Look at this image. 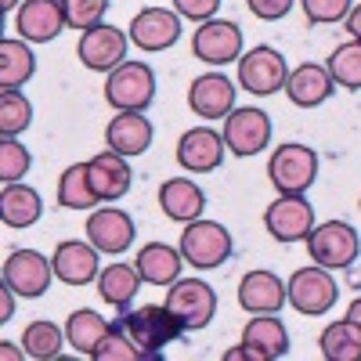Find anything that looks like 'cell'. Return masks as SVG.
Instances as JSON below:
<instances>
[{
	"instance_id": "10",
	"label": "cell",
	"mask_w": 361,
	"mask_h": 361,
	"mask_svg": "<svg viewBox=\"0 0 361 361\" xmlns=\"http://www.w3.org/2000/svg\"><path fill=\"white\" fill-rule=\"evenodd\" d=\"M264 228L275 243H304L314 228V206L307 195H279L264 209Z\"/></svg>"
},
{
	"instance_id": "42",
	"label": "cell",
	"mask_w": 361,
	"mask_h": 361,
	"mask_svg": "<svg viewBox=\"0 0 361 361\" xmlns=\"http://www.w3.org/2000/svg\"><path fill=\"white\" fill-rule=\"evenodd\" d=\"M224 361H260V357H257V350H253V347H246V343H243V347L224 350Z\"/></svg>"
},
{
	"instance_id": "19",
	"label": "cell",
	"mask_w": 361,
	"mask_h": 361,
	"mask_svg": "<svg viewBox=\"0 0 361 361\" xmlns=\"http://www.w3.org/2000/svg\"><path fill=\"white\" fill-rule=\"evenodd\" d=\"M333 90H336V80L329 76V69L318 66V62H304V66L289 69L286 94L296 109H318V105H325L329 98H333Z\"/></svg>"
},
{
	"instance_id": "31",
	"label": "cell",
	"mask_w": 361,
	"mask_h": 361,
	"mask_svg": "<svg viewBox=\"0 0 361 361\" xmlns=\"http://www.w3.org/2000/svg\"><path fill=\"white\" fill-rule=\"evenodd\" d=\"M105 333H109V322L98 311H90V307H80V311H73L66 318V340H69V347L87 354V357L94 354V347L102 343Z\"/></svg>"
},
{
	"instance_id": "45",
	"label": "cell",
	"mask_w": 361,
	"mask_h": 361,
	"mask_svg": "<svg viewBox=\"0 0 361 361\" xmlns=\"http://www.w3.org/2000/svg\"><path fill=\"white\" fill-rule=\"evenodd\" d=\"M347 318H350V322H354V325L361 329V296H357V300H354V304L347 307Z\"/></svg>"
},
{
	"instance_id": "23",
	"label": "cell",
	"mask_w": 361,
	"mask_h": 361,
	"mask_svg": "<svg viewBox=\"0 0 361 361\" xmlns=\"http://www.w3.org/2000/svg\"><path fill=\"white\" fill-rule=\"evenodd\" d=\"M159 209L177 224H192V221L202 217L206 195H202V188L195 185V180L170 177V180H163V188H159Z\"/></svg>"
},
{
	"instance_id": "12",
	"label": "cell",
	"mask_w": 361,
	"mask_h": 361,
	"mask_svg": "<svg viewBox=\"0 0 361 361\" xmlns=\"http://www.w3.org/2000/svg\"><path fill=\"white\" fill-rule=\"evenodd\" d=\"M224 145L238 159L264 152L271 145V116L264 109H231L224 116Z\"/></svg>"
},
{
	"instance_id": "22",
	"label": "cell",
	"mask_w": 361,
	"mask_h": 361,
	"mask_svg": "<svg viewBox=\"0 0 361 361\" xmlns=\"http://www.w3.org/2000/svg\"><path fill=\"white\" fill-rule=\"evenodd\" d=\"M54 279H62L66 286H87V282H98V250L90 243H58L54 257Z\"/></svg>"
},
{
	"instance_id": "28",
	"label": "cell",
	"mask_w": 361,
	"mask_h": 361,
	"mask_svg": "<svg viewBox=\"0 0 361 361\" xmlns=\"http://www.w3.org/2000/svg\"><path fill=\"white\" fill-rule=\"evenodd\" d=\"M44 214V202L40 195L22 185V180H15V185H4V195H0V217H4L8 228L22 231V228H33Z\"/></svg>"
},
{
	"instance_id": "4",
	"label": "cell",
	"mask_w": 361,
	"mask_h": 361,
	"mask_svg": "<svg viewBox=\"0 0 361 361\" xmlns=\"http://www.w3.org/2000/svg\"><path fill=\"white\" fill-rule=\"evenodd\" d=\"M231 250H235L231 231L224 224H217V221H202L199 217V221L185 224V231H180V257H185L192 267H199V271H214V267L228 264Z\"/></svg>"
},
{
	"instance_id": "29",
	"label": "cell",
	"mask_w": 361,
	"mask_h": 361,
	"mask_svg": "<svg viewBox=\"0 0 361 361\" xmlns=\"http://www.w3.org/2000/svg\"><path fill=\"white\" fill-rule=\"evenodd\" d=\"M37 73V58L29 51V40H0V90H15L29 83Z\"/></svg>"
},
{
	"instance_id": "3",
	"label": "cell",
	"mask_w": 361,
	"mask_h": 361,
	"mask_svg": "<svg viewBox=\"0 0 361 361\" xmlns=\"http://www.w3.org/2000/svg\"><path fill=\"white\" fill-rule=\"evenodd\" d=\"M267 177L282 195H304L318 177V152L307 145L286 141V145L275 148V156L267 159Z\"/></svg>"
},
{
	"instance_id": "25",
	"label": "cell",
	"mask_w": 361,
	"mask_h": 361,
	"mask_svg": "<svg viewBox=\"0 0 361 361\" xmlns=\"http://www.w3.org/2000/svg\"><path fill=\"white\" fill-rule=\"evenodd\" d=\"M141 286H145V279H141L137 264L116 260V264H109V267L98 271V296L105 300L109 307L127 311V307H130V300L141 293Z\"/></svg>"
},
{
	"instance_id": "30",
	"label": "cell",
	"mask_w": 361,
	"mask_h": 361,
	"mask_svg": "<svg viewBox=\"0 0 361 361\" xmlns=\"http://www.w3.org/2000/svg\"><path fill=\"white\" fill-rule=\"evenodd\" d=\"M318 347L325 361H361V329L350 318H340L322 329Z\"/></svg>"
},
{
	"instance_id": "26",
	"label": "cell",
	"mask_w": 361,
	"mask_h": 361,
	"mask_svg": "<svg viewBox=\"0 0 361 361\" xmlns=\"http://www.w3.org/2000/svg\"><path fill=\"white\" fill-rule=\"evenodd\" d=\"M137 271H141V279L148 282V286H173L177 279H180V267H185V257H180V250H173V246H166V243H148V246H141V253H137Z\"/></svg>"
},
{
	"instance_id": "8",
	"label": "cell",
	"mask_w": 361,
	"mask_h": 361,
	"mask_svg": "<svg viewBox=\"0 0 361 361\" xmlns=\"http://www.w3.org/2000/svg\"><path fill=\"white\" fill-rule=\"evenodd\" d=\"M166 307L185 322V329H206L217 314V289L202 279H177L166 289Z\"/></svg>"
},
{
	"instance_id": "9",
	"label": "cell",
	"mask_w": 361,
	"mask_h": 361,
	"mask_svg": "<svg viewBox=\"0 0 361 361\" xmlns=\"http://www.w3.org/2000/svg\"><path fill=\"white\" fill-rule=\"evenodd\" d=\"M127 47H130V37L123 33V29L102 22L94 29H83V37L76 44V54L90 73H112L116 66L127 62Z\"/></svg>"
},
{
	"instance_id": "18",
	"label": "cell",
	"mask_w": 361,
	"mask_h": 361,
	"mask_svg": "<svg viewBox=\"0 0 361 361\" xmlns=\"http://www.w3.org/2000/svg\"><path fill=\"white\" fill-rule=\"evenodd\" d=\"M289 300L286 282L275 275V271H250L238 282V307L246 314H279Z\"/></svg>"
},
{
	"instance_id": "15",
	"label": "cell",
	"mask_w": 361,
	"mask_h": 361,
	"mask_svg": "<svg viewBox=\"0 0 361 361\" xmlns=\"http://www.w3.org/2000/svg\"><path fill=\"white\" fill-rule=\"evenodd\" d=\"M127 37L137 51H148V54L170 51L180 40V15L166 11V8H145V11L134 15Z\"/></svg>"
},
{
	"instance_id": "13",
	"label": "cell",
	"mask_w": 361,
	"mask_h": 361,
	"mask_svg": "<svg viewBox=\"0 0 361 361\" xmlns=\"http://www.w3.org/2000/svg\"><path fill=\"white\" fill-rule=\"evenodd\" d=\"M192 54L206 66H228L235 58H243V29L228 18L199 22L192 37Z\"/></svg>"
},
{
	"instance_id": "47",
	"label": "cell",
	"mask_w": 361,
	"mask_h": 361,
	"mask_svg": "<svg viewBox=\"0 0 361 361\" xmlns=\"http://www.w3.org/2000/svg\"><path fill=\"white\" fill-rule=\"evenodd\" d=\"M15 4H18V0H0V11L8 15V11H15Z\"/></svg>"
},
{
	"instance_id": "11",
	"label": "cell",
	"mask_w": 361,
	"mask_h": 361,
	"mask_svg": "<svg viewBox=\"0 0 361 361\" xmlns=\"http://www.w3.org/2000/svg\"><path fill=\"white\" fill-rule=\"evenodd\" d=\"M51 279H54V264H51V257H44L37 250H15L4 260V286L15 296L37 300L51 289Z\"/></svg>"
},
{
	"instance_id": "16",
	"label": "cell",
	"mask_w": 361,
	"mask_h": 361,
	"mask_svg": "<svg viewBox=\"0 0 361 361\" xmlns=\"http://www.w3.org/2000/svg\"><path fill=\"white\" fill-rule=\"evenodd\" d=\"M224 152H228L224 134L209 127H192L177 141V166L188 173H214L224 163Z\"/></svg>"
},
{
	"instance_id": "35",
	"label": "cell",
	"mask_w": 361,
	"mask_h": 361,
	"mask_svg": "<svg viewBox=\"0 0 361 361\" xmlns=\"http://www.w3.org/2000/svg\"><path fill=\"white\" fill-rule=\"evenodd\" d=\"M29 123H33V105L22 90H0V134L4 137H18Z\"/></svg>"
},
{
	"instance_id": "33",
	"label": "cell",
	"mask_w": 361,
	"mask_h": 361,
	"mask_svg": "<svg viewBox=\"0 0 361 361\" xmlns=\"http://www.w3.org/2000/svg\"><path fill=\"white\" fill-rule=\"evenodd\" d=\"M58 202L66 209H90L94 202H102L90 188V173H87V163H73L66 166V173L58 177Z\"/></svg>"
},
{
	"instance_id": "14",
	"label": "cell",
	"mask_w": 361,
	"mask_h": 361,
	"mask_svg": "<svg viewBox=\"0 0 361 361\" xmlns=\"http://www.w3.org/2000/svg\"><path fill=\"white\" fill-rule=\"evenodd\" d=\"M134 217L127 214V209H119V206H102L94 209V214L87 217V243L94 246L98 253L105 257H119V253H127L130 243H134Z\"/></svg>"
},
{
	"instance_id": "32",
	"label": "cell",
	"mask_w": 361,
	"mask_h": 361,
	"mask_svg": "<svg viewBox=\"0 0 361 361\" xmlns=\"http://www.w3.org/2000/svg\"><path fill=\"white\" fill-rule=\"evenodd\" d=\"M22 347H25V357L33 361H54L66 347V329H58L54 322H33L22 333Z\"/></svg>"
},
{
	"instance_id": "5",
	"label": "cell",
	"mask_w": 361,
	"mask_h": 361,
	"mask_svg": "<svg viewBox=\"0 0 361 361\" xmlns=\"http://www.w3.org/2000/svg\"><path fill=\"white\" fill-rule=\"evenodd\" d=\"M286 289H289V304L300 314H307V318L329 314L333 304L340 300V282L333 279V271L322 267V264L293 271V279L286 282Z\"/></svg>"
},
{
	"instance_id": "36",
	"label": "cell",
	"mask_w": 361,
	"mask_h": 361,
	"mask_svg": "<svg viewBox=\"0 0 361 361\" xmlns=\"http://www.w3.org/2000/svg\"><path fill=\"white\" fill-rule=\"evenodd\" d=\"M29 166H33V156L25 145H18V137H0V180L15 185L29 173Z\"/></svg>"
},
{
	"instance_id": "48",
	"label": "cell",
	"mask_w": 361,
	"mask_h": 361,
	"mask_svg": "<svg viewBox=\"0 0 361 361\" xmlns=\"http://www.w3.org/2000/svg\"><path fill=\"white\" fill-rule=\"evenodd\" d=\"M357 209H361V199H357Z\"/></svg>"
},
{
	"instance_id": "34",
	"label": "cell",
	"mask_w": 361,
	"mask_h": 361,
	"mask_svg": "<svg viewBox=\"0 0 361 361\" xmlns=\"http://www.w3.org/2000/svg\"><path fill=\"white\" fill-rule=\"evenodd\" d=\"M329 76L336 80V87H347V90H361V40H350V44H340L325 62Z\"/></svg>"
},
{
	"instance_id": "40",
	"label": "cell",
	"mask_w": 361,
	"mask_h": 361,
	"mask_svg": "<svg viewBox=\"0 0 361 361\" xmlns=\"http://www.w3.org/2000/svg\"><path fill=\"white\" fill-rule=\"evenodd\" d=\"M221 0H173V11L188 22H209L217 15Z\"/></svg>"
},
{
	"instance_id": "38",
	"label": "cell",
	"mask_w": 361,
	"mask_h": 361,
	"mask_svg": "<svg viewBox=\"0 0 361 361\" xmlns=\"http://www.w3.org/2000/svg\"><path fill=\"white\" fill-rule=\"evenodd\" d=\"M62 4H66L69 29H94V25H102L112 0H62Z\"/></svg>"
},
{
	"instance_id": "27",
	"label": "cell",
	"mask_w": 361,
	"mask_h": 361,
	"mask_svg": "<svg viewBox=\"0 0 361 361\" xmlns=\"http://www.w3.org/2000/svg\"><path fill=\"white\" fill-rule=\"evenodd\" d=\"M243 343L253 347L260 361H279L289 354V333L279 322V314H253V322L243 333Z\"/></svg>"
},
{
	"instance_id": "1",
	"label": "cell",
	"mask_w": 361,
	"mask_h": 361,
	"mask_svg": "<svg viewBox=\"0 0 361 361\" xmlns=\"http://www.w3.org/2000/svg\"><path fill=\"white\" fill-rule=\"evenodd\" d=\"M116 325L127 333V340L141 350V361H156L163 357V347H170L173 340H180L188 333L185 322H180L166 304H145L137 311H123L116 318Z\"/></svg>"
},
{
	"instance_id": "24",
	"label": "cell",
	"mask_w": 361,
	"mask_h": 361,
	"mask_svg": "<svg viewBox=\"0 0 361 361\" xmlns=\"http://www.w3.org/2000/svg\"><path fill=\"white\" fill-rule=\"evenodd\" d=\"M105 145L119 156H141L152 145V123L141 112H119L112 123L105 127Z\"/></svg>"
},
{
	"instance_id": "41",
	"label": "cell",
	"mask_w": 361,
	"mask_h": 361,
	"mask_svg": "<svg viewBox=\"0 0 361 361\" xmlns=\"http://www.w3.org/2000/svg\"><path fill=\"white\" fill-rule=\"evenodd\" d=\"M293 4H296V0H246V8H250L257 18H264V22L286 18V15L293 11Z\"/></svg>"
},
{
	"instance_id": "20",
	"label": "cell",
	"mask_w": 361,
	"mask_h": 361,
	"mask_svg": "<svg viewBox=\"0 0 361 361\" xmlns=\"http://www.w3.org/2000/svg\"><path fill=\"white\" fill-rule=\"evenodd\" d=\"M188 109L202 119H221L235 109V83L221 73H202L188 87Z\"/></svg>"
},
{
	"instance_id": "17",
	"label": "cell",
	"mask_w": 361,
	"mask_h": 361,
	"mask_svg": "<svg viewBox=\"0 0 361 361\" xmlns=\"http://www.w3.org/2000/svg\"><path fill=\"white\" fill-rule=\"evenodd\" d=\"M66 22V4L62 0H22L18 15H15V29L18 37L29 44H51L62 33Z\"/></svg>"
},
{
	"instance_id": "37",
	"label": "cell",
	"mask_w": 361,
	"mask_h": 361,
	"mask_svg": "<svg viewBox=\"0 0 361 361\" xmlns=\"http://www.w3.org/2000/svg\"><path fill=\"white\" fill-rule=\"evenodd\" d=\"M90 357H94V361H141V350L127 340L123 329L112 322L109 333L102 336V343L94 347V354H90Z\"/></svg>"
},
{
	"instance_id": "46",
	"label": "cell",
	"mask_w": 361,
	"mask_h": 361,
	"mask_svg": "<svg viewBox=\"0 0 361 361\" xmlns=\"http://www.w3.org/2000/svg\"><path fill=\"white\" fill-rule=\"evenodd\" d=\"M11 296H15V293L4 286V311H0V322H8V318H11Z\"/></svg>"
},
{
	"instance_id": "43",
	"label": "cell",
	"mask_w": 361,
	"mask_h": 361,
	"mask_svg": "<svg viewBox=\"0 0 361 361\" xmlns=\"http://www.w3.org/2000/svg\"><path fill=\"white\" fill-rule=\"evenodd\" d=\"M343 25H347V33H350L354 40H361V4L350 8V15L343 18Z\"/></svg>"
},
{
	"instance_id": "7",
	"label": "cell",
	"mask_w": 361,
	"mask_h": 361,
	"mask_svg": "<svg viewBox=\"0 0 361 361\" xmlns=\"http://www.w3.org/2000/svg\"><path fill=\"white\" fill-rule=\"evenodd\" d=\"M286 80H289V66H286L282 51H275V47L260 44V47H253V51H246L243 58H238V83L257 98L286 90Z\"/></svg>"
},
{
	"instance_id": "44",
	"label": "cell",
	"mask_w": 361,
	"mask_h": 361,
	"mask_svg": "<svg viewBox=\"0 0 361 361\" xmlns=\"http://www.w3.org/2000/svg\"><path fill=\"white\" fill-rule=\"evenodd\" d=\"M0 347H4V357H8V361H11V357H15V361H18V357H25V347H22V343L15 347L11 340H4V343H0Z\"/></svg>"
},
{
	"instance_id": "6",
	"label": "cell",
	"mask_w": 361,
	"mask_h": 361,
	"mask_svg": "<svg viewBox=\"0 0 361 361\" xmlns=\"http://www.w3.org/2000/svg\"><path fill=\"white\" fill-rule=\"evenodd\" d=\"M307 253L314 264L329 267V271H343L357 260L361 253V238L347 221H325L318 228H311L307 235Z\"/></svg>"
},
{
	"instance_id": "2",
	"label": "cell",
	"mask_w": 361,
	"mask_h": 361,
	"mask_svg": "<svg viewBox=\"0 0 361 361\" xmlns=\"http://www.w3.org/2000/svg\"><path fill=\"white\" fill-rule=\"evenodd\" d=\"M105 102L116 112H145L156 102V73L148 62H123L105 80Z\"/></svg>"
},
{
	"instance_id": "39",
	"label": "cell",
	"mask_w": 361,
	"mask_h": 361,
	"mask_svg": "<svg viewBox=\"0 0 361 361\" xmlns=\"http://www.w3.org/2000/svg\"><path fill=\"white\" fill-rule=\"evenodd\" d=\"M311 25H336L350 15L354 0H300Z\"/></svg>"
},
{
	"instance_id": "21",
	"label": "cell",
	"mask_w": 361,
	"mask_h": 361,
	"mask_svg": "<svg viewBox=\"0 0 361 361\" xmlns=\"http://www.w3.org/2000/svg\"><path fill=\"white\" fill-rule=\"evenodd\" d=\"M87 173H90V188H94V195L102 202H116V199H123L130 192V166H127V156H119V152H98L94 159H87Z\"/></svg>"
}]
</instances>
